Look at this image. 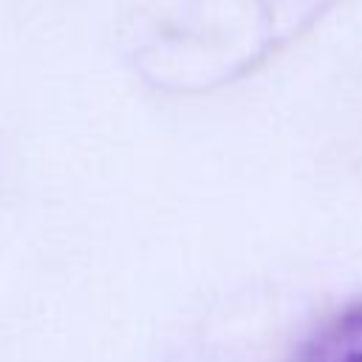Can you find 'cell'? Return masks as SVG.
Masks as SVG:
<instances>
[{"mask_svg":"<svg viewBox=\"0 0 362 362\" xmlns=\"http://www.w3.org/2000/svg\"><path fill=\"white\" fill-rule=\"evenodd\" d=\"M286 362H362V297L325 317Z\"/></svg>","mask_w":362,"mask_h":362,"instance_id":"1","label":"cell"}]
</instances>
